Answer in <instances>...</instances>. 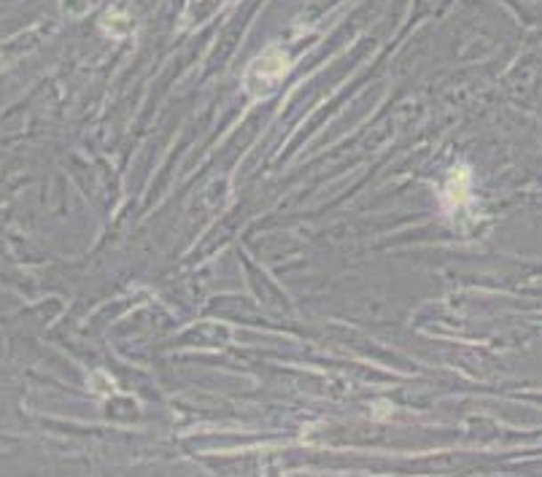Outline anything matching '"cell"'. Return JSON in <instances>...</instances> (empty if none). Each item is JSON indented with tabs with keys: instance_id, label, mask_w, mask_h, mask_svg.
Listing matches in <instances>:
<instances>
[{
	"instance_id": "1",
	"label": "cell",
	"mask_w": 542,
	"mask_h": 477,
	"mask_svg": "<svg viewBox=\"0 0 542 477\" xmlns=\"http://www.w3.org/2000/svg\"><path fill=\"white\" fill-rule=\"evenodd\" d=\"M292 70L289 54L284 49H267L262 52L243 73V89L251 94V98H267L279 89V84L287 78V73Z\"/></svg>"
},
{
	"instance_id": "2",
	"label": "cell",
	"mask_w": 542,
	"mask_h": 477,
	"mask_svg": "<svg viewBox=\"0 0 542 477\" xmlns=\"http://www.w3.org/2000/svg\"><path fill=\"white\" fill-rule=\"evenodd\" d=\"M470 183H473V173L467 167H454V173H450V178H448V183L442 189V206H445V211L457 214V211H462V206H467L473 200Z\"/></svg>"
},
{
	"instance_id": "3",
	"label": "cell",
	"mask_w": 542,
	"mask_h": 477,
	"mask_svg": "<svg viewBox=\"0 0 542 477\" xmlns=\"http://www.w3.org/2000/svg\"><path fill=\"white\" fill-rule=\"evenodd\" d=\"M232 0H190V6L184 12V20L187 25H200V22H208V17H214L219 9H224Z\"/></svg>"
}]
</instances>
